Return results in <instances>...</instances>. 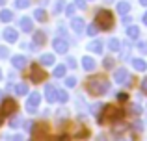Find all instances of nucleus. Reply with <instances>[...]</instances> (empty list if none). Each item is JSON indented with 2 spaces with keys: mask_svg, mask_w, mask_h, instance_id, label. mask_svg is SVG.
<instances>
[{
  "mask_svg": "<svg viewBox=\"0 0 147 141\" xmlns=\"http://www.w3.org/2000/svg\"><path fill=\"white\" fill-rule=\"evenodd\" d=\"M52 47H54V50H56L58 54H65V52L69 50V43L63 39V37H56L54 43H52Z\"/></svg>",
  "mask_w": 147,
  "mask_h": 141,
  "instance_id": "4",
  "label": "nucleus"
},
{
  "mask_svg": "<svg viewBox=\"0 0 147 141\" xmlns=\"http://www.w3.org/2000/svg\"><path fill=\"white\" fill-rule=\"evenodd\" d=\"M65 86H67V87H75V86H76V78H75V76H69V78H65Z\"/></svg>",
  "mask_w": 147,
  "mask_h": 141,
  "instance_id": "29",
  "label": "nucleus"
},
{
  "mask_svg": "<svg viewBox=\"0 0 147 141\" xmlns=\"http://www.w3.org/2000/svg\"><path fill=\"white\" fill-rule=\"evenodd\" d=\"M56 117H58V119H60V121H63L65 117H67V112H65V110H61L60 113H56Z\"/></svg>",
  "mask_w": 147,
  "mask_h": 141,
  "instance_id": "35",
  "label": "nucleus"
},
{
  "mask_svg": "<svg viewBox=\"0 0 147 141\" xmlns=\"http://www.w3.org/2000/svg\"><path fill=\"white\" fill-rule=\"evenodd\" d=\"M65 71H67V67H65V65H58L56 69L52 71V76H54V78H63Z\"/></svg>",
  "mask_w": 147,
  "mask_h": 141,
  "instance_id": "21",
  "label": "nucleus"
},
{
  "mask_svg": "<svg viewBox=\"0 0 147 141\" xmlns=\"http://www.w3.org/2000/svg\"><path fill=\"white\" fill-rule=\"evenodd\" d=\"M129 78H130V76H129V71H127V69H123V67H121V69H115V72H114V80L117 82V86H121V84H127V82H129Z\"/></svg>",
  "mask_w": 147,
  "mask_h": 141,
  "instance_id": "5",
  "label": "nucleus"
},
{
  "mask_svg": "<svg viewBox=\"0 0 147 141\" xmlns=\"http://www.w3.org/2000/svg\"><path fill=\"white\" fill-rule=\"evenodd\" d=\"M84 26H86V24H84V21L80 17H75L71 21V28H73V32H75V33H82L84 32Z\"/></svg>",
  "mask_w": 147,
  "mask_h": 141,
  "instance_id": "8",
  "label": "nucleus"
},
{
  "mask_svg": "<svg viewBox=\"0 0 147 141\" xmlns=\"http://www.w3.org/2000/svg\"><path fill=\"white\" fill-rule=\"evenodd\" d=\"M4 4H6V0H0V6H4Z\"/></svg>",
  "mask_w": 147,
  "mask_h": 141,
  "instance_id": "43",
  "label": "nucleus"
},
{
  "mask_svg": "<svg viewBox=\"0 0 147 141\" xmlns=\"http://www.w3.org/2000/svg\"><path fill=\"white\" fill-rule=\"evenodd\" d=\"M140 4L142 6H147V0H140Z\"/></svg>",
  "mask_w": 147,
  "mask_h": 141,
  "instance_id": "42",
  "label": "nucleus"
},
{
  "mask_svg": "<svg viewBox=\"0 0 147 141\" xmlns=\"http://www.w3.org/2000/svg\"><path fill=\"white\" fill-rule=\"evenodd\" d=\"M4 39H6L7 43H15V41L19 39L17 30H13V28H6V30H4Z\"/></svg>",
  "mask_w": 147,
  "mask_h": 141,
  "instance_id": "10",
  "label": "nucleus"
},
{
  "mask_svg": "<svg viewBox=\"0 0 147 141\" xmlns=\"http://www.w3.org/2000/svg\"><path fill=\"white\" fill-rule=\"evenodd\" d=\"M0 58H7V48L6 47H0Z\"/></svg>",
  "mask_w": 147,
  "mask_h": 141,
  "instance_id": "36",
  "label": "nucleus"
},
{
  "mask_svg": "<svg viewBox=\"0 0 147 141\" xmlns=\"http://www.w3.org/2000/svg\"><path fill=\"white\" fill-rule=\"evenodd\" d=\"M0 98H2V91H0Z\"/></svg>",
  "mask_w": 147,
  "mask_h": 141,
  "instance_id": "45",
  "label": "nucleus"
},
{
  "mask_svg": "<svg viewBox=\"0 0 147 141\" xmlns=\"http://www.w3.org/2000/svg\"><path fill=\"white\" fill-rule=\"evenodd\" d=\"M0 78H2V69H0Z\"/></svg>",
  "mask_w": 147,
  "mask_h": 141,
  "instance_id": "44",
  "label": "nucleus"
},
{
  "mask_svg": "<svg viewBox=\"0 0 147 141\" xmlns=\"http://www.w3.org/2000/svg\"><path fill=\"white\" fill-rule=\"evenodd\" d=\"M108 48H110L112 52H119V48H121V41L115 39V37L110 39V41H108Z\"/></svg>",
  "mask_w": 147,
  "mask_h": 141,
  "instance_id": "20",
  "label": "nucleus"
},
{
  "mask_svg": "<svg viewBox=\"0 0 147 141\" xmlns=\"http://www.w3.org/2000/svg\"><path fill=\"white\" fill-rule=\"evenodd\" d=\"M95 24L99 26V30H110L112 26H114V15H112V11L108 9H99L97 17H95Z\"/></svg>",
  "mask_w": 147,
  "mask_h": 141,
  "instance_id": "2",
  "label": "nucleus"
},
{
  "mask_svg": "<svg viewBox=\"0 0 147 141\" xmlns=\"http://www.w3.org/2000/svg\"><path fill=\"white\" fill-rule=\"evenodd\" d=\"M88 50L90 52H95V54H102V41L100 39H95L88 45Z\"/></svg>",
  "mask_w": 147,
  "mask_h": 141,
  "instance_id": "13",
  "label": "nucleus"
},
{
  "mask_svg": "<svg viewBox=\"0 0 147 141\" xmlns=\"http://www.w3.org/2000/svg\"><path fill=\"white\" fill-rule=\"evenodd\" d=\"M121 141H129V139H121Z\"/></svg>",
  "mask_w": 147,
  "mask_h": 141,
  "instance_id": "46",
  "label": "nucleus"
},
{
  "mask_svg": "<svg viewBox=\"0 0 147 141\" xmlns=\"http://www.w3.org/2000/svg\"><path fill=\"white\" fill-rule=\"evenodd\" d=\"M97 32H99V26L97 24H90V26H88V35H95Z\"/></svg>",
  "mask_w": 147,
  "mask_h": 141,
  "instance_id": "28",
  "label": "nucleus"
},
{
  "mask_svg": "<svg viewBox=\"0 0 147 141\" xmlns=\"http://www.w3.org/2000/svg\"><path fill=\"white\" fill-rule=\"evenodd\" d=\"M54 9H56V11H54V13H61V9H63V0H58V2H56V6H54Z\"/></svg>",
  "mask_w": 147,
  "mask_h": 141,
  "instance_id": "31",
  "label": "nucleus"
},
{
  "mask_svg": "<svg viewBox=\"0 0 147 141\" xmlns=\"http://www.w3.org/2000/svg\"><path fill=\"white\" fill-rule=\"evenodd\" d=\"M11 19H13V11H9V9H2L0 11V21L2 22H9Z\"/></svg>",
  "mask_w": 147,
  "mask_h": 141,
  "instance_id": "22",
  "label": "nucleus"
},
{
  "mask_svg": "<svg viewBox=\"0 0 147 141\" xmlns=\"http://www.w3.org/2000/svg\"><path fill=\"white\" fill-rule=\"evenodd\" d=\"M132 67H134L136 71H147V63L144 61V59H140V58L132 59Z\"/></svg>",
  "mask_w": 147,
  "mask_h": 141,
  "instance_id": "19",
  "label": "nucleus"
},
{
  "mask_svg": "<svg viewBox=\"0 0 147 141\" xmlns=\"http://www.w3.org/2000/svg\"><path fill=\"white\" fill-rule=\"evenodd\" d=\"M19 26H21V30L22 32H34V24H32V19H28V17H22L21 21H19Z\"/></svg>",
  "mask_w": 147,
  "mask_h": 141,
  "instance_id": "11",
  "label": "nucleus"
},
{
  "mask_svg": "<svg viewBox=\"0 0 147 141\" xmlns=\"http://www.w3.org/2000/svg\"><path fill=\"white\" fill-rule=\"evenodd\" d=\"M69 67H73V69H75V67H76V61H75V59H73V58H69Z\"/></svg>",
  "mask_w": 147,
  "mask_h": 141,
  "instance_id": "39",
  "label": "nucleus"
},
{
  "mask_svg": "<svg viewBox=\"0 0 147 141\" xmlns=\"http://www.w3.org/2000/svg\"><path fill=\"white\" fill-rule=\"evenodd\" d=\"M129 11H130V4L129 2H117V13L119 15H123V17H125Z\"/></svg>",
  "mask_w": 147,
  "mask_h": 141,
  "instance_id": "16",
  "label": "nucleus"
},
{
  "mask_svg": "<svg viewBox=\"0 0 147 141\" xmlns=\"http://www.w3.org/2000/svg\"><path fill=\"white\" fill-rule=\"evenodd\" d=\"M30 6V0H15V7L17 9H22V7H28Z\"/></svg>",
  "mask_w": 147,
  "mask_h": 141,
  "instance_id": "27",
  "label": "nucleus"
},
{
  "mask_svg": "<svg viewBox=\"0 0 147 141\" xmlns=\"http://www.w3.org/2000/svg\"><path fill=\"white\" fill-rule=\"evenodd\" d=\"M82 67L86 71H93L95 69V59L91 58V56H84L82 58Z\"/></svg>",
  "mask_w": 147,
  "mask_h": 141,
  "instance_id": "15",
  "label": "nucleus"
},
{
  "mask_svg": "<svg viewBox=\"0 0 147 141\" xmlns=\"http://www.w3.org/2000/svg\"><path fill=\"white\" fill-rule=\"evenodd\" d=\"M30 78H32V82H41V80L45 78V71L41 69L39 65H32V69H30Z\"/></svg>",
  "mask_w": 147,
  "mask_h": 141,
  "instance_id": "7",
  "label": "nucleus"
},
{
  "mask_svg": "<svg viewBox=\"0 0 147 141\" xmlns=\"http://www.w3.org/2000/svg\"><path fill=\"white\" fill-rule=\"evenodd\" d=\"M75 6L80 7V9H84V7H86V0H75Z\"/></svg>",
  "mask_w": 147,
  "mask_h": 141,
  "instance_id": "33",
  "label": "nucleus"
},
{
  "mask_svg": "<svg viewBox=\"0 0 147 141\" xmlns=\"http://www.w3.org/2000/svg\"><path fill=\"white\" fill-rule=\"evenodd\" d=\"M34 17H36L39 22H45V21H47V13H45V11L41 9V7H39V9H36V11H34Z\"/></svg>",
  "mask_w": 147,
  "mask_h": 141,
  "instance_id": "24",
  "label": "nucleus"
},
{
  "mask_svg": "<svg viewBox=\"0 0 147 141\" xmlns=\"http://www.w3.org/2000/svg\"><path fill=\"white\" fill-rule=\"evenodd\" d=\"M56 100H58V102H61V104H65V102L69 100L67 91H63V89H56Z\"/></svg>",
  "mask_w": 147,
  "mask_h": 141,
  "instance_id": "17",
  "label": "nucleus"
},
{
  "mask_svg": "<svg viewBox=\"0 0 147 141\" xmlns=\"http://www.w3.org/2000/svg\"><path fill=\"white\" fill-rule=\"evenodd\" d=\"M15 108H17L15 100H13V98H7V100L2 102V110H0V113H2V115H11V113L15 112Z\"/></svg>",
  "mask_w": 147,
  "mask_h": 141,
  "instance_id": "6",
  "label": "nucleus"
},
{
  "mask_svg": "<svg viewBox=\"0 0 147 141\" xmlns=\"http://www.w3.org/2000/svg\"><path fill=\"white\" fill-rule=\"evenodd\" d=\"M75 4H69L67 7H65V15H69V17H73V13H75Z\"/></svg>",
  "mask_w": 147,
  "mask_h": 141,
  "instance_id": "32",
  "label": "nucleus"
},
{
  "mask_svg": "<svg viewBox=\"0 0 147 141\" xmlns=\"http://www.w3.org/2000/svg\"><path fill=\"white\" fill-rule=\"evenodd\" d=\"M142 89H144V91H147V78H144V80H142Z\"/></svg>",
  "mask_w": 147,
  "mask_h": 141,
  "instance_id": "38",
  "label": "nucleus"
},
{
  "mask_svg": "<svg viewBox=\"0 0 147 141\" xmlns=\"http://www.w3.org/2000/svg\"><path fill=\"white\" fill-rule=\"evenodd\" d=\"M15 93L17 95H26L28 93V86H26V84H17V86H15Z\"/></svg>",
  "mask_w": 147,
  "mask_h": 141,
  "instance_id": "26",
  "label": "nucleus"
},
{
  "mask_svg": "<svg viewBox=\"0 0 147 141\" xmlns=\"http://www.w3.org/2000/svg\"><path fill=\"white\" fill-rule=\"evenodd\" d=\"M26 63H28L26 56H13V59H11V65H13L15 69H24Z\"/></svg>",
  "mask_w": 147,
  "mask_h": 141,
  "instance_id": "9",
  "label": "nucleus"
},
{
  "mask_svg": "<svg viewBox=\"0 0 147 141\" xmlns=\"http://www.w3.org/2000/svg\"><path fill=\"white\" fill-rule=\"evenodd\" d=\"M112 65H114V59H112V58H106V59H104V67H106V69H110Z\"/></svg>",
  "mask_w": 147,
  "mask_h": 141,
  "instance_id": "34",
  "label": "nucleus"
},
{
  "mask_svg": "<svg viewBox=\"0 0 147 141\" xmlns=\"http://www.w3.org/2000/svg\"><path fill=\"white\" fill-rule=\"evenodd\" d=\"M39 61H41V65H52L54 63V56L52 54H43L39 58Z\"/></svg>",
  "mask_w": 147,
  "mask_h": 141,
  "instance_id": "23",
  "label": "nucleus"
},
{
  "mask_svg": "<svg viewBox=\"0 0 147 141\" xmlns=\"http://www.w3.org/2000/svg\"><path fill=\"white\" fill-rule=\"evenodd\" d=\"M144 24L147 26V11H145V15H144Z\"/></svg>",
  "mask_w": 147,
  "mask_h": 141,
  "instance_id": "41",
  "label": "nucleus"
},
{
  "mask_svg": "<svg viewBox=\"0 0 147 141\" xmlns=\"http://www.w3.org/2000/svg\"><path fill=\"white\" fill-rule=\"evenodd\" d=\"M104 115H106V119H119L121 113H119L114 106H106V108H104Z\"/></svg>",
  "mask_w": 147,
  "mask_h": 141,
  "instance_id": "14",
  "label": "nucleus"
},
{
  "mask_svg": "<svg viewBox=\"0 0 147 141\" xmlns=\"http://www.w3.org/2000/svg\"><path fill=\"white\" fill-rule=\"evenodd\" d=\"M39 102H41V95L37 93V91L30 93L28 95V100H26V110H28V112H34V110L39 106Z\"/></svg>",
  "mask_w": 147,
  "mask_h": 141,
  "instance_id": "3",
  "label": "nucleus"
},
{
  "mask_svg": "<svg viewBox=\"0 0 147 141\" xmlns=\"http://www.w3.org/2000/svg\"><path fill=\"white\" fill-rule=\"evenodd\" d=\"M97 141H108V139H106V136H99Z\"/></svg>",
  "mask_w": 147,
  "mask_h": 141,
  "instance_id": "40",
  "label": "nucleus"
},
{
  "mask_svg": "<svg viewBox=\"0 0 147 141\" xmlns=\"http://www.w3.org/2000/svg\"><path fill=\"white\" fill-rule=\"evenodd\" d=\"M138 48H140L142 54H147V41H140V43H138Z\"/></svg>",
  "mask_w": 147,
  "mask_h": 141,
  "instance_id": "30",
  "label": "nucleus"
},
{
  "mask_svg": "<svg viewBox=\"0 0 147 141\" xmlns=\"http://www.w3.org/2000/svg\"><path fill=\"white\" fill-rule=\"evenodd\" d=\"M34 43L36 45H43L45 43V33L43 32H34Z\"/></svg>",
  "mask_w": 147,
  "mask_h": 141,
  "instance_id": "25",
  "label": "nucleus"
},
{
  "mask_svg": "<svg viewBox=\"0 0 147 141\" xmlns=\"http://www.w3.org/2000/svg\"><path fill=\"white\" fill-rule=\"evenodd\" d=\"M58 30H60L61 35H65V33H67V30H65V24H60V28H58Z\"/></svg>",
  "mask_w": 147,
  "mask_h": 141,
  "instance_id": "37",
  "label": "nucleus"
},
{
  "mask_svg": "<svg viewBox=\"0 0 147 141\" xmlns=\"http://www.w3.org/2000/svg\"><path fill=\"white\" fill-rule=\"evenodd\" d=\"M45 97H47L49 102H56V87L52 84H47L45 86Z\"/></svg>",
  "mask_w": 147,
  "mask_h": 141,
  "instance_id": "12",
  "label": "nucleus"
},
{
  "mask_svg": "<svg viewBox=\"0 0 147 141\" xmlns=\"http://www.w3.org/2000/svg\"><path fill=\"white\" fill-rule=\"evenodd\" d=\"M127 35L130 37V39H138V35H140V28H138V26H129V28H127Z\"/></svg>",
  "mask_w": 147,
  "mask_h": 141,
  "instance_id": "18",
  "label": "nucleus"
},
{
  "mask_svg": "<svg viewBox=\"0 0 147 141\" xmlns=\"http://www.w3.org/2000/svg\"><path fill=\"white\" fill-rule=\"evenodd\" d=\"M86 86H88V93L95 95V97H100V95L108 93V89H110L108 80H104L102 76H93V78H90Z\"/></svg>",
  "mask_w": 147,
  "mask_h": 141,
  "instance_id": "1",
  "label": "nucleus"
}]
</instances>
